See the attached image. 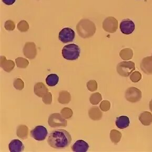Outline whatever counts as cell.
I'll return each mask as SVG.
<instances>
[{
  "instance_id": "1",
  "label": "cell",
  "mask_w": 152,
  "mask_h": 152,
  "mask_svg": "<svg viewBox=\"0 0 152 152\" xmlns=\"http://www.w3.org/2000/svg\"><path fill=\"white\" fill-rule=\"evenodd\" d=\"M71 141L70 134L63 129L54 130L50 133L48 139V145L56 149H64L67 148Z\"/></svg>"
},
{
  "instance_id": "2",
  "label": "cell",
  "mask_w": 152,
  "mask_h": 152,
  "mask_svg": "<svg viewBox=\"0 0 152 152\" xmlns=\"http://www.w3.org/2000/svg\"><path fill=\"white\" fill-rule=\"evenodd\" d=\"M76 30L78 35L83 39L93 37L96 32V28L92 21L88 19L81 20L76 26Z\"/></svg>"
},
{
  "instance_id": "3",
  "label": "cell",
  "mask_w": 152,
  "mask_h": 152,
  "mask_svg": "<svg viewBox=\"0 0 152 152\" xmlns=\"http://www.w3.org/2000/svg\"><path fill=\"white\" fill-rule=\"evenodd\" d=\"M81 50L80 47L75 44H70L65 45L63 48L62 56L65 59L69 61L76 60L79 58Z\"/></svg>"
},
{
  "instance_id": "4",
  "label": "cell",
  "mask_w": 152,
  "mask_h": 152,
  "mask_svg": "<svg viewBox=\"0 0 152 152\" xmlns=\"http://www.w3.org/2000/svg\"><path fill=\"white\" fill-rule=\"evenodd\" d=\"M135 69V63L132 61H124L118 64L116 70L118 74L123 77H128Z\"/></svg>"
},
{
  "instance_id": "5",
  "label": "cell",
  "mask_w": 152,
  "mask_h": 152,
  "mask_svg": "<svg viewBox=\"0 0 152 152\" xmlns=\"http://www.w3.org/2000/svg\"><path fill=\"white\" fill-rule=\"evenodd\" d=\"M48 124L50 126L53 128L58 127H65L67 126V121L59 113H53L48 118Z\"/></svg>"
},
{
  "instance_id": "6",
  "label": "cell",
  "mask_w": 152,
  "mask_h": 152,
  "mask_svg": "<svg viewBox=\"0 0 152 152\" xmlns=\"http://www.w3.org/2000/svg\"><path fill=\"white\" fill-rule=\"evenodd\" d=\"M125 99L131 103H136L142 99V92L135 87H131L126 91L125 93Z\"/></svg>"
},
{
  "instance_id": "7",
  "label": "cell",
  "mask_w": 152,
  "mask_h": 152,
  "mask_svg": "<svg viewBox=\"0 0 152 152\" xmlns=\"http://www.w3.org/2000/svg\"><path fill=\"white\" fill-rule=\"evenodd\" d=\"M103 28L108 33H115L118 28V21L115 18L109 16L103 22Z\"/></svg>"
},
{
  "instance_id": "8",
  "label": "cell",
  "mask_w": 152,
  "mask_h": 152,
  "mask_svg": "<svg viewBox=\"0 0 152 152\" xmlns=\"http://www.w3.org/2000/svg\"><path fill=\"white\" fill-rule=\"evenodd\" d=\"M48 134V130L43 126H37L31 131L30 135L35 140L38 141H44Z\"/></svg>"
},
{
  "instance_id": "9",
  "label": "cell",
  "mask_w": 152,
  "mask_h": 152,
  "mask_svg": "<svg viewBox=\"0 0 152 152\" xmlns=\"http://www.w3.org/2000/svg\"><path fill=\"white\" fill-rule=\"evenodd\" d=\"M75 34L74 31L70 28H63L60 31L58 35V38L63 43L72 42L74 40Z\"/></svg>"
},
{
  "instance_id": "10",
  "label": "cell",
  "mask_w": 152,
  "mask_h": 152,
  "mask_svg": "<svg viewBox=\"0 0 152 152\" xmlns=\"http://www.w3.org/2000/svg\"><path fill=\"white\" fill-rule=\"evenodd\" d=\"M23 51L24 56L29 59L34 58L37 55L36 45L33 42H26L23 48Z\"/></svg>"
},
{
  "instance_id": "11",
  "label": "cell",
  "mask_w": 152,
  "mask_h": 152,
  "mask_svg": "<svg viewBox=\"0 0 152 152\" xmlns=\"http://www.w3.org/2000/svg\"><path fill=\"white\" fill-rule=\"evenodd\" d=\"M135 24L129 19H125L120 23V28L121 32L125 35H129L135 30Z\"/></svg>"
},
{
  "instance_id": "12",
  "label": "cell",
  "mask_w": 152,
  "mask_h": 152,
  "mask_svg": "<svg viewBox=\"0 0 152 152\" xmlns=\"http://www.w3.org/2000/svg\"><path fill=\"white\" fill-rule=\"evenodd\" d=\"M140 67L145 74H152V56L144 58L140 64Z\"/></svg>"
},
{
  "instance_id": "13",
  "label": "cell",
  "mask_w": 152,
  "mask_h": 152,
  "mask_svg": "<svg viewBox=\"0 0 152 152\" xmlns=\"http://www.w3.org/2000/svg\"><path fill=\"white\" fill-rule=\"evenodd\" d=\"M89 145L83 140H78L72 146L71 149L73 152H86L88 151Z\"/></svg>"
},
{
  "instance_id": "14",
  "label": "cell",
  "mask_w": 152,
  "mask_h": 152,
  "mask_svg": "<svg viewBox=\"0 0 152 152\" xmlns=\"http://www.w3.org/2000/svg\"><path fill=\"white\" fill-rule=\"evenodd\" d=\"M9 150L11 152H22L24 150L23 143L19 140H14L9 144Z\"/></svg>"
},
{
  "instance_id": "15",
  "label": "cell",
  "mask_w": 152,
  "mask_h": 152,
  "mask_svg": "<svg viewBox=\"0 0 152 152\" xmlns=\"http://www.w3.org/2000/svg\"><path fill=\"white\" fill-rule=\"evenodd\" d=\"M15 66V63L12 60H7L5 56L1 57V67L5 71L10 72Z\"/></svg>"
},
{
  "instance_id": "16",
  "label": "cell",
  "mask_w": 152,
  "mask_h": 152,
  "mask_svg": "<svg viewBox=\"0 0 152 152\" xmlns=\"http://www.w3.org/2000/svg\"><path fill=\"white\" fill-rule=\"evenodd\" d=\"M34 92L35 94L39 97H42L44 95L48 92V88L44 85V83L39 82L37 83L34 86Z\"/></svg>"
},
{
  "instance_id": "17",
  "label": "cell",
  "mask_w": 152,
  "mask_h": 152,
  "mask_svg": "<svg viewBox=\"0 0 152 152\" xmlns=\"http://www.w3.org/2000/svg\"><path fill=\"white\" fill-rule=\"evenodd\" d=\"M88 116L92 120L99 121L101 120L102 118L103 113L98 107L94 106L89 110Z\"/></svg>"
},
{
  "instance_id": "18",
  "label": "cell",
  "mask_w": 152,
  "mask_h": 152,
  "mask_svg": "<svg viewBox=\"0 0 152 152\" xmlns=\"http://www.w3.org/2000/svg\"><path fill=\"white\" fill-rule=\"evenodd\" d=\"M139 120L143 125L149 126L152 123V113L148 111L144 112L140 115Z\"/></svg>"
},
{
  "instance_id": "19",
  "label": "cell",
  "mask_w": 152,
  "mask_h": 152,
  "mask_svg": "<svg viewBox=\"0 0 152 152\" xmlns=\"http://www.w3.org/2000/svg\"><path fill=\"white\" fill-rule=\"evenodd\" d=\"M116 125L120 129H124L129 126V118L126 116H121L116 120Z\"/></svg>"
},
{
  "instance_id": "20",
  "label": "cell",
  "mask_w": 152,
  "mask_h": 152,
  "mask_svg": "<svg viewBox=\"0 0 152 152\" xmlns=\"http://www.w3.org/2000/svg\"><path fill=\"white\" fill-rule=\"evenodd\" d=\"M28 127L24 125H20L17 128V136H18L19 138H22V140H26L28 138Z\"/></svg>"
},
{
  "instance_id": "21",
  "label": "cell",
  "mask_w": 152,
  "mask_h": 152,
  "mask_svg": "<svg viewBox=\"0 0 152 152\" xmlns=\"http://www.w3.org/2000/svg\"><path fill=\"white\" fill-rule=\"evenodd\" d=\"M71 99V96L69 92L66 91H62L59 93V97L58 101L61 104H67Z\"/></svg>"
},
{
  "instance_id": "22",
  "label": "cell",
  "mask_w": 152,
  "mask_h": 152,
  "mask_svg": "<svg viewBox=\"0 0 152 152\" xmlns=\"http://www.w3.org/2000/svg\"><path fill=\"white\" fill-rule=\"evenodd\" d=\"M120 57L124 61L131 60L133 56V52L131 48H125L120 51Z\"/></svg>"
},
{
  "instance_id": "23",
  "label": "cell",
  "mask_w": 152,
  "mask_h": 152,
  "mask_svg": "<svg viewBox=\"0 0 152 152\" xmlns=\"http://www.w3.org/2000/svg\"><path fill=\"white\" fill-rule=\"evenodd\" d=\"M58 76L56 74L48 75L46 78V83L49 86H54L58 82Z\"/></svg>"
},
{
  "instance_id": "24",
  "label": "cell",
  "mask_w": 152,
  "mask_h": 152,
  "mask_svg": "<svg viewBox=\"0 0 152 152\" xmlns=\"http://www.w3.org/2000/svg\"><path fill=\"white\" fill-rule=\"evenodd\" d=\"M122 137V134L116 129H112L110 133V138L113 143L117 144L118 143Z\"/></svg>"
},
{
  "instance_id": "25",
  "label": "cell",
  "mask_w": 152,
  "mask_h": 152,
  "mask_svg": "<svg viewBox=\"0 0 152 152\" xmlns=\"http://www.w3.org/2000/svg\"><path fill=\"white\" fill-rule=\"evenodd\" d=\"M102 99V97L99 93H95L91 95L90 101L93 105H97L99 104Z\"/></svg>"
},
{
  "instance_id": "26",
  "label": "cell",
  "mask_w": 152,
  "mask_h": 152,
  "mask_svg": "<svg viewBox=\"0 0 152 152\" xmlns=\"http://www.w3.org/2000/svg\"><path fill=\"white\" fill-rule=\"evenodd\" d=\"M15 62H16L17 66L19 68H23V69L26 68L29 64L28 60L22 58H17L15 60Z\"/></svg>"
},
{
  "instance_id": "27",
  "label": "cell",
  "mask_w": 152,
  "mask_h": 152,
  "mask_svg": "<svg viewBox=\"0 0 152 152\" xmlns=\"http://www.w3.org/2000/svg\"><path fill=\"white\" fill-rule=\"evenodd\" d=\"M18 29L20 32H27L29 29V25L26 21L22 20L18 23Z\"/></svg>"
},
{
  "instance_id": "28",
  "label": "cell",
  "mask_w": 152,
  "mask_h": 152,
  "mask_svg": "<svg viewBox=\"0 0 152 152\" xmlns=\"http://www.w3.org/2000/svg\"><path fill=\"white\" fill-rule=\"evenodd\" d=\"M61 115H62L63 118H66V119H69L71 118L73 113V111H72L71 109L68 108V107H65V108H63L62 110H61Z\"/></svg>"
},
{
  "instance_id": "29",
  "label": "cell",
  "mask_w": 152,
  "mask_h": 152,
  "mask_svg": "<svg viewBox=\"0 0 152 152\" xmlns=\"http://www.w3.org/2000/svg\"><path fill=\"white\" fill-rule=\"evenodd\" d=\"M142 79V74L138 71L134 72L130 75V80L134 83H137Z\"/></svg>"
},
{
  "instance_id": "30",
  "label": "cell",
  "mask_w": 152,
  "mask_h": 152,
  "mask_svg": "<svg viewBox=\"0 0 152 152\" xmlns=\"http://www.w3.org/2000/svg\"><path fill=\"white\" fill-rule=\"evenodd\" d=\"M88 90L91 92H94L97 89V83L95 80H91L88 81L86 84Z\"/></svg>"
},
{
  "instance_id": "31",
  "label": "cell",
  "mask_w": 152,
  "mask_h": 152,
  "mask_svg": "<svg viewBox=\"0 0 152 152\" xmlns=\"http://www.w3.org/2000/svg\"><path fill=\"white\" fill-rule=\"evenodd\" d=\"M99 107L102 111L103 112H107L109 111L111 107V103L108 101L104 100L99 105Z\"/></svg>"
},
{
  "instance_id": "32",
  "label": "cell",
  "mask_w": 152,
  "mask_h": 152,
  "mask_svg": "<svg viewBox=\"0 0 152 152\" xmlns=\"http://www.w3.org/2000/svg\"><path fill=\"white\" fill-rule=\"evenodd\" d=\"M13 86L16 90H22L24 88V84L21 79L18 78L14 81Z\"/></svg>"
},
{
  "instance_id": "33",
  "label": "cell",
  "mask_w": 152,
  "mask_h": 152,
  "mask_svg": "<svg viewBox=\"0 0 152 152\" xmlns=\"http://www.w3.org/2000/svg\"><path fill=\"white\" fill-rule=\"evenodd\" d=\"M42 100L46 105L51 104L52 101V96L50 92H48L42 97Z\"/></svg>"
},
{
  "instance_id": "34",
  "label": "cell",
  "mask_w": 152,
  "mask_h": 152,
  "mask_svg": "<svg viewBox=\"0 0 152 152\" xmlns=\"http://www.w3.org/2000/svg\"><path fill=\"white\" fill-rule=\"evenodd\" d=\"M15 28V24L13 21L7 20L5 23V28L7 31H13Z\"/></svg>"
},
{
  "instance_id": "35",
  "label": "cell",
  "mask_w": 152,
  "mask_h": 152,
  "mask_svg": "<svg viewBox=\"0 0 152 152\" xmlns=\"http://www.w3.org/2000/svg\"><path fill=\"white\" fill-rule=\"evenodd\" d=\"M16 0H2L3 2L7 5H11L13 4Z\"/></svg>"
},
{
  "instance_id": "36",
  "label": "cell",
  "mask_w": 152,
  "mask_h": 152,
  "mask_svg": "<svg viewBox=\"0 0 152 152\" xmlns=\"http://www.w3.org/2000/svg\"><path fill=\"white\" fill-rule=\"evenodd\" d=\"M150 109L151 111L152 112V99L150 102Z\"/></svg>"
}]
</instances>
